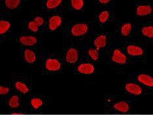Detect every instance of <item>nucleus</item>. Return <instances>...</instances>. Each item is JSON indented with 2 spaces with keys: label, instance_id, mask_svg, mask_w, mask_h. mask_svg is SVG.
Wrapping results in <instances>:
<instances>
[{
  "label": "nucleus",
  "instance_id": "f257e3e1",
  "mask_svg": "<svg viewBox=\"0 0 153 115\" xmlns=\"http://www.w3.org/2000/svg\"><path fill=\"white\" fill-rule=\"evenodd\" d=\"M42 73L45 75L62 74L63 63L61 55L56 53L44 52L40 57Z\"/></svg>",
  "mask_w": 153,
  "mask_h": 115
},
{
  "label": "nucleus",
  "instance_id": "f03ea898",
  "mask_svg": "<svg viewBox=\"0 0 153 115\" xmlns=\"http://www.w3.org/2000/svg\"><path fill=\"white\" fill-rule=\"evenodd\" d=\"M133 102L131 99L105 95L104 96L105 111L118 114L129 113L133 106Z\"/></svg>",
  "mask_w": 153,
  "mask_h": 115
},
{
  "label": "nucleus",
  "instance_id": "7ed1b4c3",
  "mask_svg": "<svg viewBox=\"0 0 153 115\" xmlns=\"http://www.w3.org/2000/svg\"><path fill=\"white\" fill-rule=\"evenodd\" d=\"M93 32L92 24L90 22H71L66 29L68 37L74 41L87 39L91 37Z\"/></svg>",
  "mask_w": 153,
  "mask_h": 115
},
{
  "label": "nucleus",
  "instance_id": "20e7f679",
  "mask_svg": "<svg viewBox=\"0 0 153 115\" xmlns=\"http://www.w3.org/2000/svg\"><path fill=\"white\" fill-rule=\"evenodd\" d=\"M93 46L99 52L102 59L106 58L108 55L111 47L110 33L94 31L91 35Z\"/></svg>",
  "mask_w": 153,
  "mask_h": 115
},
{
  "label": "nucleus",
  "instance_id": "39448f33",
  "mask_svg": "<svg viewBox=\"0 0 153 115\" xmlns=\"http://www.w3.org/2000/svg\"><path fill=\"white\" fill-rule=\"evenodd\" d=\"M108 58L111 63L119 65H126L136 61L128 55L123 46L117 44L111 46Z\"/></svg>",
  "mask_w": 153,
  "mask_h": 115
},
{
  "label": "nucleus",
  "instance_id": "423d86ee",
  "mask_svg": "<svg viewBox=\"0 0 153 115\" xmlns=\"http://www.w3.org/2000/svg\"><path fill=\"white\" fill-rule=\"evenodd\" d=\"M136 26L134 21L118 22L116 29L117 38L124 41L131 39L136 33Z\"/></svg>",
  "mask_w": 153,
  "mask_h": 115
},
{
  "label": "nucleus",
  "instance_id": "0eeeda50",
  "mask_svg": "<svg viewBox=\"0 0 153 115\" xmlns=\"http://www.w3.org/2000/svg\"><path fill=\"white\" fill-rule=\"evenodd\" d=\"M124 89L126 94L128 97H137L144 95L149 90L136 79L131 77L126 79Z\"/></svg>",
  "mask_w": 153,
  "mask_h": 115
},
{
  "label": "nucleus",
  "instance_id": "6e6552de",
  "mask_svg": "<svg viewBox=\"0 0 153 115\" xmlns=\"http://www.w3.org/2000/svg\"><path fill=\"white\" fill-rule=\"evenodd\" d=\"M124 47L128 55L135 61L147 58V50L141 43L136 42H128Z\"/></svg>",
  "mask_w": 153,
  "mask_h": 115
},
{
  "label": "nucleus",
  "instance_id": "1a4fd4ad",
  "mask_svg": "<svg viewBox=\"0 0 153 115\" xmlns=\"http://www.w3.org/2000/svg\"><path fill=\"white\" fill-rule=\"evenodd\" d=\"M24 95L13 91L6 96L2 97L4 105L10 113L18 109H22L25 101Z\"/></svg>",
  "mask_w": 153,
  "mask_h": 115
},
{
  "label": "nucleus",
  "instance_id": "9d476101",
  "mask_svg": "<svg viewBox=\"0 0 153 115\" xmlns=\"http://www.w3.org/2000/svg\"><path fill=\"white\" fill-rule=\"evenodd\" d=\"M135 7L137 18L144 19L153 16V2L152 1L137 0L135 2Z\"/></svg>",
  "mask_w": 153,
  "mask_h": 115
},
{
  "label": "nucleus",
  "instance_id": "9b49d317",
  "mask_svg": "<svg viewBox=\"0 0 153 115\" xmlns=\"http://www.w3.org/2000/svg\"><path fill=\"white\" fill-rule=\"evenodd\" d=\"M13 86V91L20 93L24 96L30 95L32 91L31 82L25 77L12 78L10 81Z\"/></svg>",
  "mask_w": 153,
  "mask_h": 115
},
{
  "label": "nucleus",
  "instance_id": "f8f14e48",
  "mask_svg": "<svg viewBox=\"0 0 153 115\" xmlns=\"http://www.w3.org/2000/svg\"><path fill=\"white\" fill-rule=\"evenodd\" d=\"M95 64L89 61L84 57L80 58L74 67L73 71L76 75H89L95 71Z\"/></svg>",
  "mask_w": 153,
  "mask_h": 115
},
{
  "label": "nucleus",
  "instance_id": "ddd939ff",
  "mask_svg": "<svg viewBox=\"0 0 153 115\" xmlns=\"http://www.w3.org/2000/svg\"><path fill=\"white\" fill-rule=\"evenodd\" d=\"M19 46L21 62L26 64L36 63L38 58L37 48Z\"/></svg>",
  "mask_w": 153,
  "mask_h": 115
},
{
  "label": "nucleus",
  "instance_id": "4468645a",
  "mask_svg": "<svg viewBox=\"0 0 153 115\" xmlns=\"http://www.w3.org/2000/svg\"><path fill=\"white\" fill-rule=\"evenodd\" d=\"M136 33L139 37L143 40L153 41V21L147 20L139 25H137Z\"/></svg>",
  "mask_w": 153,
  "mask_h": 115
},
{
  "label": "nucleus",
  "instance_id": "2eb2a0df",
  "mask_svg": "<svg viewBox=\"0 0 153 115\" xmlns=\"http://www.w3.org/2000/svg\"><path fill=\"white\" fill-rule=\"evenodd\" d=\"M61 57L64 65H75L80 59L79 49L75 46H71L64 48Z\"/></svg>",
  "mask_w": 153,
  "mask_h": 115
},
{
  "label": "nucleus",
  "instance_id": "dca6fc26",
  "mask_svg": "<svg viewBox=\"0 0 153 115\" xmlns=\"http://www.w3.org/2000/svg\"><path fill=\"white\" fill-rule=\"evenodd\" d=\"M47 105V101L42 95L31 96L28 100V106L32 113H38L42 111Z\"/></svg>",
  "mask_w": 153,
  "mask_h": 115
},
{
  "label": "nucleus",
  "instance_id": "f3484780",
  "mask_svg": "<svg viewBox=\"0 0 153 115\" xmlns=\"http://www.w3.org/2000/svg\"><path fill=\"white\" fill-rule=\"evenodd\" d=\"M130 77L137 80L149 89H153V75L151 74L138 73L132 74Z\"/></svg>",
  "mask_w": 153,
  "mask_h": 115
},
{
  "label": "nucleus",
  "instance_id": "a211bd4d",
  "mask_svg": "<svg viewBox=\"0 0 153 115\" xmlns=\"http://www.w3.org/2000/svg\"><path fill=\"white\" fill-rule=\"evenodd\" d=\"M16 42L19 45L36 48L38 40L37 38L35 35L25 34L17 37L16 39Z\"/></svg>",
  "mask_w": 153,
  "mask_h": 115
},
{
  "label": "nucleus",
  "instance_id": "6ab92c4d",
  "mask_svg": "<svg viewBox=\"0 0 153 115\" xmlns=\"http://www.w3.org/2000/svg\"><path fill=\"white\" fill-rule=\"evenodd\" d=\"M111 19L112 14L110 9H103L96 13V22L100 26H103L110 22Z\"/></svg>",
  "mask_w": 153,
  "mask_h": 115
},
{
  "label": "nucleus",
  "instance_id": "aec40b11",
  "mask_svg": "<svg viewBox=\"0 0 153 115\" xmlns=\"http://www.w3.org/2000/svg\"><path fill=\"white\" fill-rule=\"evenodd\" d=\"M84 53V57L94 64L97 63L102 60L99 52L93 46L85 48Z\"/></svg>",
  "mask_w": 153,
  "mask_h": 115
},
{
  "label": "nucleus",
  "instance_id": "412c9836",
  "mask_svg": "<svg viewBox=\"0 0 153 115\" xmlns=\"http://www.w3.org/2000/svg\"><path fill=\"white\" fill-rule=\"evenodd\" d=\"M62 22V19L59 16H52L49 19L47 24L45 25L44 31L48 32H54L61 26Z\"/></svg>",
  "mask_w": 153,
  "mask_h": 115
},
{
  "label": "nucleus",
  "instance_id": "4be33fe9",
  "mask_svg": "<svg viewBox=\"0 0 153 115\" xmlns=\"http://www.w3.org/2000/svg\"><path fill=\"white\" fill-rule=\"evenodd\" d=\"M84 6V0H69V7L71 11H79Z\"/></svg>",
  "mask_w": 153,
  "mask_h": 115
},
{
  "label": "nucleus",
  "instance_id": "5701e85b",
  "mask_svg": "<svg viewBox=\"0 0 153 115\" xmlns=\"http://www.w3.org/2000/svg\"><path fill=\"white\" fill-rule=\"evenodd\" d=\"M95 4L99 7L109 9L113 7L114 0H94Z\"/></svg>",
  "mask_w": 153,
  "mask_h": 115
},
{
  "label": "nucleus",
  "instance_id": "b1692460",
  "mask_svg": "<svg viewBox=\"0 0 153 115\" xmlns=\"http://www.w3.org/2000/svg\"><path fill=\"white\" fill-rule=\"evenodd\" d=\"M13 91V87L11 83L2 84L0 86V95L2 97L6 96Z\"/></svg>",
  "mask_w": 153,
  "mask_h": 115
},
{
  "label": "nucleus",
  "instance_id": "393cba45",
  "mask_svg": "<svg viewBox=\"0 0 153 115\" xmlns=\"http://www.w3.org/2000/svg\"><path fill=\"white\" fill-rule=\"evenodd\" d=\"M62 1V0H46L45 6L46 9L51 10L59 6Z\"/></svg>",
  "mask_w": 153,
  "mask_h": 115
},
{
  "label": "nucleus",
  "instance_id": "a878e982",
  "mask_svg": "<svg viewBox=\"0 0 153 115\" xmlns=\"http://www.w3.org/2000/svg\"><path fill=\"white\" fill-rule=\"evenodd\" d=\"M21 0H4L5 7L10 10H14L18 7Z\"/></svg>",
  "mask_w": 153,
  "mask_h": 115
},
{
  "label": "nucleus",
  "instance_id": "bb28decb",
  "mask_svg": "<svg viewBox=\"0 0 153 115\" xmlns=\"http://www.w3.org/2000/svg\"><path fill=\"white\" fill-rule=\"evenodd\" d=\"M11 25L9 22L2 20L0 22V34L1 36L4 35L9 31Z\"/></svg>",
  "mask_w": 153,
  "mask_h": 115
},
{
  "label": "nucleus",
  "instance_id": "cd10ccee",
  "mask_svg": "<svg viewBox=\"0 0 153 115\" xmlns=\"http://www.w3.org/2000/svg\"><path fill=\"white\" fill-rule=\"evenodd\" d=\"M28 28L31 32L35 33L39 31H41L40 27L34 21L30 22L28 23Z\"/></svg>",
  "mask_w": 153,
  "mask_h": 115
},
{
  "label": "nucleus",
  "instance_id": "c85d7f7f",
  "mask_svg": "<svg viewBox=\"0 0 153 115\" xmlns=\"http://www.w3.org/2000/svg\"><path fill=\"white\" fill-rule=\"evenodd\" d=\"M34 21L40 27L41 31H43L45 26V21L44 19L40 16H37L34 19Z\"/></svg>",
  "mask_w": 153,
  "mask_h": 115
}]
</instances>
